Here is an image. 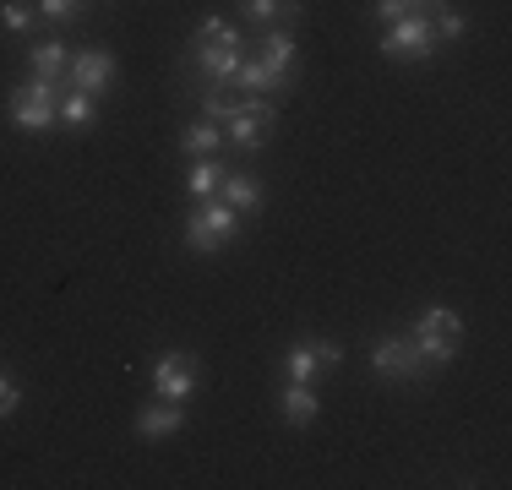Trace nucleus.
I'll list each match as a JSON object with an SVG mask.
<instances>
[{
  "instance_id": "obj_24",
  "label": "nucleus",
  "mask_w": 512,
  "mask_h": 490,
  "mask_svg": "<svg viewBox=\"0 0 512 490\" xmlns=\"http://www.w3.org/2000/svg\"><path fill=\"white\" fill-rule=\"evenodd\" d=\"M431 22H436V39H458V33H463V17H458V11H447V6L436 11Z\"/></svg>"
},
{
  "instance_id": "obj_22",
  "label": "nucleus",
  "mask_w": 512,
  "mask_h": 490,
  "mask_svg": "<svg viewBox=\"0 0 512 490\" xmlns=\"http://www.w3.org/2000/svg\"><path fill=\"white\" fill-rule=\"evenodd\" d=\"M33 11H39V22H55V28H66V22L82 11V0H33Z\"/></svg>"
},
{
  "instance_id": "obj_9",
  "label": "nucleus",
  "mask_w": 512,
  "mask_h": 490,
  "mask_svg": "<svg viewBox=\"0 0 512 490\" xmlns=\"http://www.w3.org/2000/svg\"><path fill=\"white\" fill-rule=\"evenodd\" d=\"M202 382V365L191 349H169L153 360V398H169V403H186Z\"/></svg>"
},
{
  "instance_id": "obj_16",
  "label": "nucleus",
  "mask_w": 512,
  "mask_h": 490,
  "mask_svg": "<svg viewBox=\"0 0 512 490\" xmlns=\"http://www.w3.org/2000/svg\"><path fill=\"white\" fill-rule=\"evenodd\" d=\"M66 66H71L66 39H44V44L28 49V71H33L39 82H60V77H66Z\"/></svg>"
},
{
  "instance_id": "obj_8",
  "label": "nucleus",
  "mask_w": 512,
  "mask_h": 490,
  "mask_svg": "<svg viewBox=\"0 0 512 490\" xmlns=\"http://www.w3.org/2000/svg\"><path fill=\"white\" fill-rule=\"evenodd\" d=\"M442 39H436V22L431 17H404V22H387L382 33V55L398 60V66H414V60H431Z\"/></svg>"
},
{
  "instance_id": "obj_14",
  "label": "nucleus",
  "mask_w": 512,
  "mask_h": 490,
  "mask_svg": "<svg viewBox=\"0 0 512 490\" xmlns=\"http://www.w3.org/2000/svg\"><path fill=\"white\" fill-rule=\"evenodd\" d=\"M278 414H284L289 425H316V414H322V403H316V387L311 382H284V392H278Z\"/></svg>"
},
{
  "instance_id": "obj_10",
  "label": "nucleus",
  "mask_w": 512,
  "mask_h": 490,
  "mask_svg": "<svg viewBox=\"0 0 512 490\" xmlns=\"http://www.w3.org/2000/svg\"><path fill=\"white\" fill-rule=\"evenodd\" d=\"M338 360H344V349H338L333 338H300V343H289V354H284V376L316 387L327 371H338Z\"/></svg>"
},
{
  "instance_id": "obj_4",
  "label": "nucleus",
  "mask_w": 512,
  "mask_h": 490,
  "mask_svg": "<svg viewBox=\"0 0 512 490\" xmlns=\"http://www.w3.org/2000/svg\"><path fill=\"white\" fill-rule=\"evenodd\" d=\"M273 126H278V104L273 98H256V93H240L235 115L224 120V147H235V153H262L267 142H273Z\"/></svg>"
},
{
  "instance_id": "obj_18",
  "label": "nucleus",
  "mask_w": 512,
  "mask_h": 490,
  "mask_svg": "<svg viewBox=\"0 0 512 490\" xmlns=\"http://www.w3.org/2000/svg\"><path fill=\"white\" fill-rule=\"evenodd\" d=\"M60 126H71V131H93L99 126V98L93 93H60Z\"/></svg>"
},
{
  "instance_id": "obj_5",
  "label": "nucleus",
  "mask_w": 512,
  "mask_h": 490,
  "mask_svg": "<svg viewBox=\"0 0 512 490\" xmlns=\"http://www.w3.org/2000/svg\"><path fill=\"white\" fill-rule=\"evenodd\" d=\"M235 235H240V213L229 202H218V196H202L197 213L186 218V251H197V256L224 251Z\"/></svg>"
},
{
  "instance_id": "obj_19",
  "label": "nucleus",
  "mask_w": 512,
  "mask_h": 490,
  "mask_svg": "<svg viewBox=\"0 0 512 490\" xmlns=\"http://www.w3.org/2000/svg\"><path fill=\"white\" fill-rule=\"evenodd\" d=\"M447 0H376V17L382 22H404V17H436Z\"/></svg>"
},
{
  "instance_id": "obj_13",
  "label": "nucleus",
  "mask_w": 512,
  "mask_h": 490,
  "mask_svg": "<svg viewBox=\"0 0 512 490\" xmlns=\"http://www.w3.org/2000/svg\"><path fill=\"white\" fill-rule=\"evenodd\" d=\"M218 202H229L240 218H246V213H256V207L267 202V191H262V180L240 175V169H224V180H218Z\"/></svg>"
},
{
  "instance_id": "obj_1",
  "label": "nucleus",
  "mask_w": 512,
  "mask_h": 490,
  "mask_svg": "<svg viewBox=\"0 0 512 490\" xmlns=\"http://www.w3.org/2000/svg\"><path fill=\"white\" fill-rule=\"evenodd\" d=\"M240 60H246V39H240V28L235 22H224V17H207L197 33H191V44H186V60H180V77L191 82V93H218V88H229L235 82V71H240Z\"/></svg>"
},
{
  "instance_id": "obj_15",
  "label": "nucleus",
  "mask_w": 512,
  "mask_h": 490,
  "mask_svg": "<svg viewBox=\"0 0 512 490\" xmlns=\"http://www.w3.org/2000/svg\"><path fill=\"white\" fill-rule=\"evenodd\" d=\"M240 22L256 33L273 22H300V0H240Z\"/></svg>"
},
{
  "instance_id": "obj_17",
  "label": "nucleus",
  "mask_w": 512,
  "mask_h": 490,
  "mask_svg": "<svg viewBox=\"0 0 512 490\" xmlns=\"http://www.w3.org/2000/svg\"><path fill=\"white\" fill-rule=\"evenodd\" d=\"M218 147H224V126L218 120H191L186 131H180V153L186 158H218Z\"/></svg>"
},
{
  "instance_id": "obj_6",
  "label": "nucleus",
  "mask_w": 512,
  "mask_h": 490,
  "mask_svg": "<svg viewBox=\"0 0 512 490\" xmlns=\"http://www.w3.org/2000/svg\"><path fill=\"white\" fill-rule=\"evenodd\" d=\"M371 371L382 376V382H404V387H420L425 376H431V365H425V354L414 349L409 333H382L371 343Z\"/></svg>"
},
{
  "instance_id": "obj_21",
  "label": "nucleus",
  "mask_w": 512,
  "mask_h": 490,
  "mask_svg": "<svg viewBox=\"0 0 512 490\" xmlns=\"http://www.w3.org/2000/svg\"><path fill=\"white\" fill-rule=\"evenodd\" d=\"M33 22H39L33 0H0V28H6V33H28Z\"/></svg>"
},
{
  "instance_id": "obj_2",
  "label": "nucleus",
  "mask_w": 512,
  "mask_h": 490,
  "mask_svg": "<svg viewBox=\"0 0 512 490\" xmlns=\"http://www.w3.org/2000/svg\"><path fill=\"white\" fill-rule=\"evenodd\" d=\"M295 28H300V22H273V28H262L256 55L240 60V71H235V82H229V88L256 93V98L284 93L289 82H295Z\"/></svg>"
},
{
  "instance_id": "obj_3",
  "label": "nucleus",
  "mask_w": 512,
  "mask_h": 490,
  "mask_svg": "<svg viewBox=\"0 0 512 490\" xmlns=\"http://www.w3.org/2000/svg\"><path fill=\"white\" fill-rule=\"evenodd\" d=\"M409 338H414V349L425 354L431 371H447V365L458 360V349H463V316L447 311V305H431V311L414 316Z\"/></svg>"
},
{
  "instance_id": "obj_20",
  "label": "nucleus",
  "mask_w": 512,
  "mask_h": 490,
  "mask_svg": "<svg viewBox=\"0 0 512 490\" xmlns=\"http://www.w3.org/2000/svg\"><path fill=\"white\" fill-rule=\"evenodd\" d=\"M218 180H224V164H218V158H197V164H191V175H186V186H191V196H218Z\"/></svg>"
},
{
  "instance_id": "obj_12",
  "label": "nucleus",
  "mask_w": 512,
  "mask_h": 490,
  "mask_svg": "<svg viewBox=\"0 0 512 490\" xmlns=\"http://www.w3.org/2000/svg\"><path fill=\"white\" fill-rule=\"evenodd\" d=\"M180 431H186V403L153 398L137 409V436L142 441H164V436H180Z\"/></svg>"
},
{
  "instance_id": "obj_23",
  "label": "nucleus",
  "mask_w": 512,
  "mask_h": 490,
  "mask_svg": "<svg viewBox=\"0 0 512 490\" xmlns=\"http://www.w3.org/2000/svg\"><path fill=\"white\" fill-rule=\"evenodd\" d=\"M17 409H22V387H17V376L0 365V420H11Z\"/></svg>"
},
{
  "instance_id": "obj_11",
  "label": "nucleus",
  "mask_w": 512,
  "mask_h": 490,
  "mask_svg": "<svg viewBox=\"0 0 512 490\" xmlns=\"http://www.w3.org/2000/svg\"><path fill=\"white\" fill-rule=\"evenodd\" d=\"M115 55L109 49H82V55H71V66H66V88L71 93H109L115 88Z\"/></svg>"
},
{
  "instance_id": "obj_7",
  "label": "nucleus",
  "mask_w": 512,
  "mask_h": 490,
  "mask_svg": "<svg viewBox=\"0 0 512 490\" xmlns=\"http://www.w3.org/2000/svg\"><path fill=\"white\" fill-rule=\"evenodd\" d=\"M6 115H11V126H22V131H50L60 120V82H39V77L17 82L6 98Z\"/></svg>"
}]
</instances>
